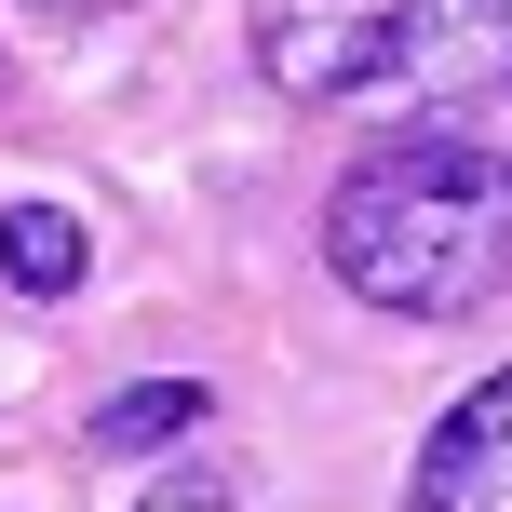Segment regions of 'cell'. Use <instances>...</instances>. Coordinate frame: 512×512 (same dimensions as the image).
<instances>
[{
	"mask_svg": "<svg viewBox=\"0 0 512 512\" xmlns=\"http://www.w3.org/2000/svg\"><path fill=\"white\" fill-rule=\"evenodd\" d=\"M324 270L364 310H405V324H459L512 283V149L472 122L391 135L337 176L324 203Z\"/></svg>",
	"mask_w": 512,
	"mask_h": 512,
	"instance_id": "6da1fadb",
	"label": "cell"
},
{
	"mask_svg": "<svg viewBox=\"0 0 512 512\" xmlns=\"http://www.w3.org/2000/svg\"><path fill=\"white\" fill-rule=\"evenodd\" d=\"M243 41L283 108L472 122V108L512 95V0H256Z\"/></svg>",
	"mask_w": 512,
	"mask_h": 512,
	"instance_id": "7a4b0ae2",
	"label": "cell"
},
{
	"mask_svg": "<svg viewBox=\"0 0 512 512\" xmlns=\"http://www.w3.org/2000/svg\"><path fill=\"white\" fill-rule=\"evenodd\" d=\"M405 512H512V364H499V378H472L459 405L432 418Z\"/></svg>",
	"mask_w": 512,
	"mask_h": 512,
	"instance_id": "3957f363",
	"label": "cell"
},
{
	"mask_svg": "<svg viewBox=\"0 0 512 512\" xmlns=\"http://www.w3.org/2000/svg\"><path fill=\"white\" fill-rule=\"evenodd\" d=\"M81 270H95V243H81L68 203H14L0 216V283H14V297H68Z\"/></svg>",
	"mask_w": 512,
	"mask_h": 512,
	"instance_id": "277c9868",
	"label": "cell"
},
{
	"mask_svg": "<svg viewBox=\"0 0 512 512\" xmlns=\"http://www.w3.org/2000/svg\"><path fill=\"white\" fill-rule=\"evenodd\" d=\"M176 432H203V378H149L95 405V445H176Z\"/></svg>",
	"mask_w": 512,
	"mask_h": 512,
	"instance_id": "5b68a950",
	"label": "cell"
},
{
	"mask_svg": "<svg viewBox=\"0 0 512 512\" xmlns=\"http://www.w3.org/2000/svg\"><path fill=\"white\" fill-rule=\"evenodd\" d=\"M135 512H243V499L216 486V472H176V486H149V499H135Z\"/></svg>",
	"mask_w": 512,
	"mask_h": 512,
	"instance_id": "8992f818",
	"label": "cell"
},
{
	"mask_svg": "<svg viewBox=\"0 0 512 512\" xmlns=\"http://www.w3.org/2000/svg\"><path fill=\"white\" fill-rule=\"evenodd\" d=\"M27 14H68V27H81V14H122V0H27Z\"/></svg>",
	"mask_w": 512,
	"mask_h": 512,
	"instance_id": "52a82bcc",
	"label": "cell"
}]
</instances>
